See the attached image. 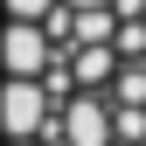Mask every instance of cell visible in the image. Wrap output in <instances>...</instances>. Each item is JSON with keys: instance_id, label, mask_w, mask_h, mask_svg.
<instances>
[{"instance_id": "6da1fadb", "label": "cell", "mask_w": 146, "mask_h": 146, "mask_svg": "<svg viewBox=\"0 0 146 146\" xmlns=\"http://www.w3.org/2000/svg\"><path fill=\"white\" fill-rule=\"evenodd\" d=\"M0 146H146V0H0Z\"/></svg>"}]
</instances>
